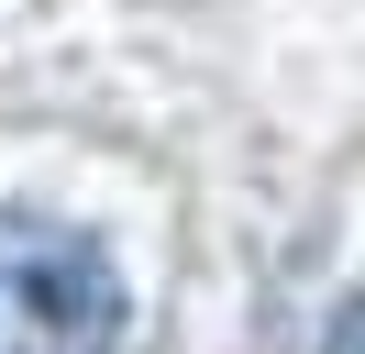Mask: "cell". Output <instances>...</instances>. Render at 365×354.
<instances>
[{"label":"cell","instance_id":"cell-1","mask_svg":"<svg viewBox=\"0 0 365 354\" xmlns=\"http://www.w3.org/2000/svg\"><path fill=\"white\" fill-rule=\"evenodd\" d=\"M0 354H122V277L78 221L0 211Z\"/></svg>","mask_w":365,"mask_h":354},{"label":"cell","instance_id":"cell-2","mask_svg":"<svg viewBox=\"0 0 365 354\" xmlns=\"http://www.w3.org/2000/svg\"><path fill=\"white\" fill-rule=\"evenodd\" d=\"M321 354H365V299H343V321H332V343Z\"/></svg>","mask_w":365,"mask_h":354}]
</instances>
